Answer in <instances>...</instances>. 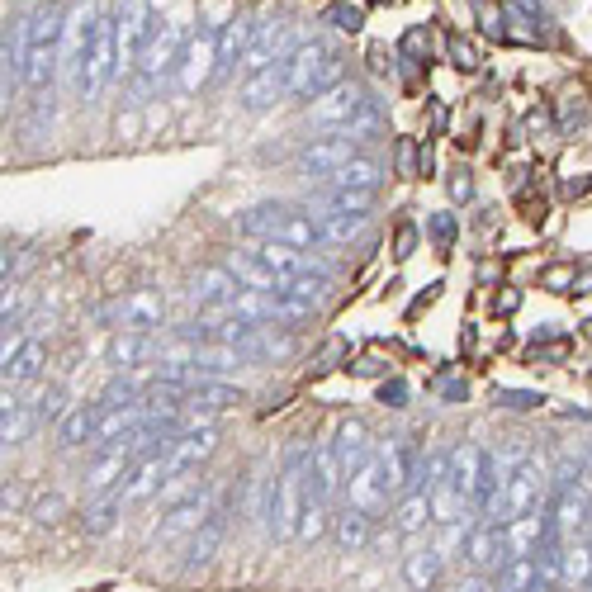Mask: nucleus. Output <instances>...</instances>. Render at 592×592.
<instances>
[{
  "label": "nucleus",
  "mask_w": 592,
  "mask_h": 592,
  "mask_svg": "<svg viewBox=\"0 0 592 592\" xmlns=\"http://www.w3.org/2000/svg\"><path fill=\"white\" fill-rule=\"evenodd\" d=\"M365 57H370V72H375V76H384V72H389V67H394V62H384V57H389V53H384L379 43H370V53H365Z\"/></svg>",
  "instance_id": "obj_49"
},
{
  "label": "nucleus",
  "mask_w": 592,
  "mask_h": 592,
  "mask_svg": "<svg viewBox=\"0 0 592 592\" xmlns=\"http://www.w3.org/2000/svg\"><path fill=\"white\" fill-rule=\"evenodd\" d=\"M237 233L252 237V242H285V247H299L308 256H323L332 242H327L323 223L308 204H285V199H261L247 214L237 218Z\"/></svg>",
  "instance_id": "obj_1"
},
{
  "label": "nucleus",
  "mask_w": 592,
  "mask_h": 592,
  "mask_svg": "<svg viewBox=\"0 0 592 592\" xmlns=\"http://www.w3.org/2000/svg\"><path fill=\"white\" fill-rule=\"evenodd\" d=\"M375 5H398V0H375Z\"/></svg>",
  "instance_id": "obj_54"
},
{
  "label": "nucleus",
  "mask_w": 592,
  "mask_h": 592,
  "mask_svg": "<svg viewBox=\"0 0 592 592\" xmlns=\"http://www.w3.org/2000/svg\"><path fill=\"white\" fill-rule=\"evenodd\" d=\"M237 294H242V285H237V275L228 266H199L195 270V299L209 308V313L223 304H233Z\"/></svg>",
  "instance_id": "obj_27"
},
{
  "label": "nucleus",
  "mask_w": 592,
  "mask_h": 592,
  "mask_svg": "<svg viewBox=\"0 0 592 592\" xmlns=\"http://www.w3.org/2000/svg\"><path fill=\"white\" fill-rule=\"evenodd\" d=\"M233 512H237V493L233 488H223V493L214 498L209 521L185 540V564H180V574H195V569H209V564H214L218 550H223V540H228V531H233Z\"/></svg>",
  "instance_id": "obj_8"
},
{
  "label": "nucleus",
  "mask_w": 592,
  "mask_h": 592,
  "mask_svg": "<svg viewBox=\"0 0 592 592\" xmlns=\"http://www.w3.org/2000/svg\"><path fill=\"white\" fill-rule=\"evenodd\" d=\"M114 15H119V76L138 72L147 38L157 29V10H152V0H124Z\"/></svg>",
  "instance_id": "obj_13"
},
{
  "label": "nucleus",
  "mask_w": 592,
  "mask_h": 592,
  "mask_svg": "<svg viewBox=\"0 0 592 592\" xmlns=\"http://www.w3.org/2000/svg\"><path fill=\"white\" fill-rule=\"evenodd\" d=\"M583 337H588V341H592V323H583Z\"/></svg>",
  "instance_id": "obj_53"
},
{
  "label": "nucleus",
  "mask_w": 592,
  "mask_h": 592,
  "mask_svg": "<svg viewBox=\"0 0 592 592\" xmlns=\"http://www.w3.org/2000/svg\"><path fill=\"white\" fill-rule=\"evenodd\" d=\"M441 128H446V105L431 100V133H441Z\"/></svg>",
  "instance_id": "obj_52"
},
{
  "label": "nucleus",
  "mask_w": 592,
  "mask_h": 592,
  "mask_svg": "<svg viewBox=\"0 0 592 592\" xmlns=\"http://www.w3.org/2000/svg\"><path fill=\"white\" fill-rule=\"evenodd\" d=\"M436 592H498V588H493V574H474L469 569L465 578H455V583H446V588H436Z\"/></svg>",
  "instance_id": "obj_43"
},
{
  "label": "nucleus",
  "mask_w": 592,
  "mask_h": 592,
  "mask_svg": "<svg viewBox=\"0 0 592 592\" xmlns=\"http://www.w3.org/2000/svg\"><path fill=\"white\" fill-rule=\"evenodd\" d=\"M403 498V479H398V460H394V436L389 441H379L375 455H370V465L360 469L356 479H346V503L360 507V512H370L379 517L389 503Z\"/></svg>",
  "instance_id": "obj_3"
},
{
  "label": "nucleus",
  "mask_w": 592,
  "mask_h": 592,
  "mask_svg": "<svg viewBox=\"0 0 592 592\" xmlns=\"http://www.w3.org/2000/svg\"><path fill=\"white\" fill-rule=\"evenodd\" d=\"M375 431L365 427L360 417H341L337 431H332V450H337V460H341V474L346 479H356L360 469L370 465V455H375Z\"/></svg>",
  "instance_id": "obj_19"
},
{
  "label": "nucleus",
  "mask_w": 592,
  "mask_h": 592,
  "mask_svg": "<svg viewBox=\"0 0 592 592\" xmlns=\"http://www.w3.org/2000/svg\"><path fill=\"white\" fill-rule=\"evenodd\" d=\"M379 403H384V408H394V413H403V408H408V384H403V379H384V384H379Z\"/></svg>",
  "instance_id": "obj_41"
},
{
  "label": "nucleus",
  "mask_w": 592,
  "mask_h": 592,
  "mask_svg": "<svg viewBox=\"0 0 592 592\" xmlns=\"http://www.w3.org/2000/svg\"><path fill=\"white\" fill-rule=\"evenodd\" d=\"M114 76H119V15L105 10L100 24H95V38H90V53H86V72H81V100H95V95H105L114 86Z\"/></svg>",
  "instance_id": "obj_7"
},
{
  "label": "nucleus",
  "mask_w": 592,
  "mask_h": 592,
  "mask_svg": "<svg viewBox=\"0 0 592 592\" xmlns=\"http://www.w3.org/2000/svg\"><path fill=\"white\" fill-rule=\"evenodd\" d=\"M370 105H375V95H370L365 81H341L337 90H327L323 100H313V105H308V124L337 133V128H346L351 119H360Z\"/></svg>",
  "instance_id": "obj_11"
},
{
  "label": "nucleus",
  "mask_w": 592,
  "mask_h": 592,
  "mask_svg": "<svg viewBox=\"0 0 592 592\" xmlns=\"http://www.w3.org/2000/svg\"><path fill=\"white\" fill-rule=\"evenodd\" d=\"M446 559L436 555V545H413L408 555H403V583L413 592H436V588H446Z\"/></svg>",
  "instance_id": "obj_22"
},
{
  "label": "nucleus",
  "mask_w": 592,
  "mask_h": 592,
  "mask_svg": "<svg viewBox=\"0 0 592 592\" xmlns=\"http://www.w3.org/2000/svg\"><path fill=\"white\" fill-rule=\"evenodd\" d=\"M252 29H256L252 15H228L223 38H218V76H214V86H223V81L233 76V67H242V57H247V48H252Z\"/></svg>",
  "instance_id": "obj_23"
},
{
  "label": "nucleus",
  "mask_w": 592,
  "mask_h": 592,
  "mask_svg": "<svg viewBox=\"0 0 592 592\" xmlns=\"http://www.w3.org/2000/svg\"><path fill=\"white\" fill-rule=\"evenodd\" d=\"M479 19H484V34L488 38H507V29H503V15H498V5H479Z\"/></svg>",
  "instance_id": "obj_47"
},
{
  "label": "nucleus",
  "mask_w": 592,
  "mask_h": 592,
  "mask_svg": "<svg viewBox=\"0 0 592 592\" xmlns=\"http://www.w3.org/2000/svg\"><path fill=\"white\" fill-rule=\"evenodd\" d=\"M100 5L95 0H81L72 15H67V34H62V81L72 90H81V72H86V53L90 38H95V24H100Z\"/></svg>",
  "instance_id": "obj_9"
},
{
  "label": "nucleus",
  "mask_w": 592,
  "mask_h": 592,
  "mask_svg": "<svg viewBox=\"0 0 592 592\" xmlns=\"http://www.w3.org/2000/svg\"><path fill=\"white\" fill-rule=\"evenodd\" d=\"M384 176H389V171H384V162H375V157H365V152H360L356 162L341 166L337 176L327 180V190H365V195H379Z\"/></svg>",
  "instance_id": "obj_29"
},
{
  "label": "nucleus",
  "mask_w": 592,
  "mask_h": 592,
  "mask_svg": "<svg viewBox=\"0 0 592 592\" xmlns=\"http://www.w3.org/2000/svg\"><path fill=\"white\" fill-rule=\"evenodd\" d=\"M223 24L228 19H214V15H204L199 19V29L190 34V43H185V53H180L176 62V90L180 95H199L204 86H214V76H218V38H223Z\"/></svg>",
  "instance_id": "obj_4"
},
{
  "label": "nucleus",
  "mask_w": 592,
  "mask_h": 592,
  "mask_svg": "<svg viewBox=\"0 0 592 592\" xmlns=\"http://www.w3.org/2000/svg\"><path fill=\"white\" fill-rule=\"evenodd\" d=\"M545 503H550V474H545V465H540L536 455H526L503 479V493H498V503H493V521L531 517V512H540Z\"/></svg>",
  "instance_id": "obj_5"
},
{
  "label": "nucleus",
  "mask_w": 592,
  "mask_h": 592,
  "mask_svg": "<svg viewBox=\"0 0 592 592\" xmlns=\"http://www.w3.org/2000/svg\"><path fill=\"white\" fill-rule=\"evenodd\" d=\"M512 550H507V521H493V517H479L469 526V540H465V564L474 574H498Z\"/></svg>",
  "instance_id": "obj_15"
},
{
  "label": "nucleus",
  "mask_w": 592,
  "mask_h": 592,
  "mask_svg": "<svg viewBox=\"0 0 592 592\" xmlns=\"http://www.w3.org/2000/svg\"><path fill=\"white\" fill-rule=\"evenodd\" d=\"M119 512H124V498H119V493H100V498H90L86 512H81V531H86V536H109V531L119 526Z\"/></svg>",
  "instance_id": "obj_31"
},
{
  "label": "nucleus",
  "mask_w": 592,
  "mask_h": 592,
  "mask_svg": "<svg viewBox=\"0 0 592 592\" xmlns=\"http://www.w3.org/2000/svg\"><path fill=\"white\" fill-rule=\"evenodd\" d=\"M214 488H204V493H195V498H180V503H171L162 512V521L152 526V536H147V545L157 550V545H176V540H190L209 521V512H214Z\"/></svg>",
  "instance_id": "obj_12"
},
{
  "label": "nucleus",
  "mask_w": 592,
  "mask_h": 592,
  "mask_svg": "<svg viewBox=\"0 0 592 592\" xmlns=\"http://www.w3.org/2000/svg\"><path fill=\"white\" fill-rule=\"evenodd\" d=\"M540 285L550 289V294H569V289L578 285V266H569V261H559V266H545V270H540Z\"/></svg>",
  "instance_id": "obj_38"
},
{
  "label": "nucleus",
  "mask_w": 592,
  "mask_h": 592,
  "mask_svg": "<svg viewBox=\"0 0 592 592\" xmlns=\"http://www.w3.org/2000/svg\"><path fill=\"white\" fill-rule=\"evenodd\" d=\"M517 304H521L517 289H498V294H493V313H517Z\"/></svg>",
  "instance_id": "obj_48"
},
{
  "label": "nucleus",
  "mask_w": 592,
  "mask_h": 592,
  "mask_svg": "<svg viewBox=\"0 0 592 592\" xmlns=\"http://www.w3.org/2000/svg\"><path fill=\"white\" fill-rule=\"evenodd\" d=\"M375 536V517L370 512H360V507H337V517H332V545H337L341 555H360L365 545Z\"/></svg>",
  "instance_id": "obj_25"
},
{
  "label": "nucleus",
  "mask_w": 592,
  "mask_h": 592,
  "mask_svg": "<svg viewBox=\"0 0 592 592\" xmlns=\"http://www.w3.org/2000/svg\"><path fill=\"white\" fill-rule=\"evenodd\" d=\"M394 166H398V176H408V180H422V143H417V138H398Z\"/></svg>",
  "instance_id": "obj_36"
},
{
  "label": "nucleus",
  "mask_w": 592,
  "mask_h": 592,
  "mask_svg": "<svg viewBox=\"0 0 592 592\" xmlns=\"http://www.w3.org/2000/svg\"><path fill=\"white\" fill-rule=\"evenodd\" d=\"M403 57L408 62H427V29H408L403 34Z\"/></svg>",
  "instance_id": "obj_46"
},
{
  "label": "nucleus",
  "mask_w": 592,
  "mask_h": 592,
  "mask_svg": "<svg viewBox=\"0 0 592 592\" xmlns=\"http://www.w3.org/2000/svg\"><path fill=\"white\" fill-rule=\"evenodd\" d=\"M427 233H431V242H436V252L450 256V252H455V233H460V218H455V214H431V218H427Z\"/></svg>",
  "instance_id": "obj_34"
},
{
  "label": "nucleus",
  "mask_w": 592,
  "mask_h": 592,
  "mask_svg": "<svg viewBox=\"0 0 592 592\" xmlns=\"http://www.w3.org/2000/svg\"><path fill=\"white\" fill-rule=\"evenodd\" d=\"M105 318H114L119 332H152V327H162L166 318L162 289H133V294H124L119 304L109 308Z\"/></svg>",
  "instance_id": "obj_18"
},
{
  "label": "nucleus",
  "mask_w": 592,
  "mask_h": 592,
  "mask_svg": "<svg viewBox=\"0 0 592 592\" xmlns=\"http://www.w3.org/2000/svg\"><path fill=\"white\" fill-rule=\"evenodd\" d=\"M526 128H531V133H545V128H550V114H545V109H531Z\"/></svg>",
  "instance_id": "obj_51"
},
{
  "label": "nucleus",
  "mask_w": 592,
  "mask_h": 592,
  "mask_svg": "<svg viewBox=\"0 0 592 592\" xmlns=\"http://www.w3.org/2000/svg\"><path fill=\"white\" fill-rule=\"evenodd\" d=\"M185 43H190L185 19L180 15L157 19V29H152V38H147V48H143V62H138V76H143V81H162V76H171L180 53H185Z\"/></svg>",
  "instance_id": "obj_10"
},
{
  "label": "nucleus",
  "mask_w": 592,
  "mask_h": 592,
  "mask_svg": "<svg viewBox=\"0 0 592 592\" xmlns=\"http://www.w3.org/2000/svg\"><path fill=\"white\" fill-rule=\"evenodd\" d=\"M214 450H218V427H214V422H190V427H185L176 441L166 446V469H171V479L199 469V460H209Z\"/></svg>",
  "instance_id": "obj_17"
},
{
  "label": "nucleus",
  "mask_w": 592,
  "mask_h": 592,
  "mask_svg": "<svg viewBox=\"0 0 592 592\" xmlns=\"http://www.w3.org/2000/svg\"><path fill=\"white\" fill-rule=\"evenodd\" d=\"M360 157V143H351V138H341V133H327V138H318V143H308L299 157H294V171L308 180H332L341 171V166H351Z\"/></svg>",
  "instance_id": "obj_14"
},
{
  "label": "nucleus",
  "mask_w": 592,
  "mask_h": 592,
  "mask_svg": "<svg viewBox=\"0 0 592 592\" xmlns=\"http://www.w3.org/2000/svg\"><path fill=\"white\" fill-rule=\"evenodd\" d=\"M592 583V540L578 536V540H564V588H588Z\"/></svg>",
  "instance_id": "obj_32"
},
{
  "label": "nucleus",
  "mask_w": 592,
  "mask_h": 592,
  "mask_svg": "<svg viewBox=\"0 0 592 592\" xmlns=\"http://www.w3.org/2000/svg\"><path fill=\"white\" fill-rule=\"evenodd\" d=\"M436 289H441V280H436V285H427V294H417L413 308H408V318H417V313H422V308H427L431 299H436Z\"/></svg>",
  "instance_id": "obj_50"
},
{
  "label": "nucleus",
  "mask_w": 592,
  "mask_h": 592,
  "mask_svg": "<svg viewBox=\"0 0 592 592\" xmlns=\"http://www.w3.org/2000/svg\"><path fill=\"white\" fill-rule=\"evenodd\" d=\"M446 57H450V67H455V72H479V48H474L469 38L450 34L446 38Z\"/></svg>",
  "instance_id": "obj_35"
},
{
  "label": "nucleus",
  "mask_w": 592,
  "mask_h": 592,
  "mask_svg": "<svg viewBox=\"0 0 592 592\" xmlns=\"http://www.w3.org/2000/svg\"><path fill=\"white\" fill-rule=\"evenodd\" d=\"M100 413H105V403H76V408H67V417L57 422V446H62V450L95 446V427H100Z\"/></svg>",
  "instance_id": "obj_26"
},
{
  "label": "nucleus",
  "mask_w": 592,
  "mask_h": 592,
  "mask_svg": "<svg viewBox=\"0 0 592 592\" xmlns=\"http://www.w3.org/2000/svg\"><path fill=\"white\" fill-rule=\"evenodd\" d=\"M294 48H299V43H294ZM294 48H289V24L285 19L266 15V19H256L252 48H247V57H242V67H247V76H252V72H261V67H270V62H285Z\"/></svg>",
  "instance_id": "obj_20"
},
{
  "label": "nucleus",
  "mask_w": 592,
  "mask_h": 592,
  "mask_svg": "<svg viewBox=\"0 0 592 592\" xmlns=\"http://www.w3.org/2000/svg\"><path fill=\"white\" fill-rule=\"evenodd\" d=\"M62 34H67V15L62 10H38L29 19V67H24V86L43 90L57 76V62H62Z\"/></svg>",
  "instance_id": "obj_6"
},
{
  "label": "nucleus",
  "mask_w": 592,
  "mask_h": 592,
  "mask_svg": "<svg viewBox=\"0 0 592 592\" xmlns=\"http://www.w3.org/2000/svg\"><path fill=\"white\" fill-rule=\"evenodd\" d=\"M285 95H289V57L247 76V81L237 86V105L247 109V114H266V109H275Z\"/></svg>",
  "instance_id": "obj_16"
},
{
  "label": "nucleus",
  "mask_w": 592,
  "mask_h": 592,
  "mask_svg": "<svg viewBox=\"0 0 592 592\" xmlns=\"http://www.w3.org/2000/svg\"><path fill=\"white\" fill-rule=\"evenodd\" d=\"M337 133H341V138H351V143H360V147H365V143H375L379 133H384V114H379V100H375L370 109H365L360 119H351L346 128H337Z\"/></svg>",
  "instance_id": "obj_33"
},
{
  "label": "nucleus",
  "mask_w": 592,
  "mask_h": 592,
  "mask_svg": "<svg viewBox=\"0 0 592 592\" xmlns=\"http://www.w3.org/2000/svg\"><path fill=\"white\" fill-rule=\"evenodd\" d=\"M351 375H360V379H389V360H379V356H360L356 365H346Z\"/></svg>",
  "instance_id": "obj_45"
},
{
  "label": "nucleus",
  "mask_w": 592,
  "mask_h": 592,
  "mask_svg": "<svg viewBox=\"0 0 592 592\" xmlns=\"http://www.w3.org/2000/svg\"><path fill=\"white\" fill-rule=\"evenodd\" d=\"M157 346H162V341H152L147 332H119V337L105 346V360L114 370H138L143 360H157Z\"/></svg>",
  "instance_id": "obj_28"
},
{
  "label": "nucleus",
  "mask_w": 592,
  "mask_h": 592,
  "mask_svg": "<svg viewBox=\"0 0 592 592\" xmlns=\"http://www.w3.org/2000/svg\"><path fill=\"white\" fill-rule=\"evenodd\" d=\"M446 190L455 204H469V199H474V171H469V166H455L446 176Z\"/></svg>",
  "instance_id": "obj_40"
},
{
  "label": "nucleus",
  "mask_w": 592,
  "mask_h": 592,
  "mask_svg": "<svg viewBox=\"0 0 592 592\" xmlns=\"http://www.w3.org/2000/svg\"><path fill=\"white\" fill-rule=\"evenodd\" d=\"M341 81H346V57L327 38H308L289 53V95L294 100H323Z\"/></svg>",
  "instance_id": "obj_2"
},
{
  "label": "nucleus",
  "mask_w": 592,
  "mask_h": 592,
  "mask_svg": "<svg viewBox=\"0 0 592 592\" xmlns=\"http://www.w3.org/2000/svg\"><path fill=\"white\" fill-rule=\"evenodd\" d=\"M323 19H332L341 34H360V24H365V15H360L356 5H337V10H327Z\"/></svg>",
  "instance_id": "obj_44"
},
{
  "label": "nucleus",
  "mask_w": 592,
  "mask_h": 592,
  "mask_svg": "<svg viewBox=\"0 0 592 592\" xmlns=\"http://www.w3.org/2000/svg\"><path fill=\"white\" fill-rule=\"evenodd\" d=\"M417 242H422L417 223H398L394 228V261H408V256L417 252Z\"/></svg>",
  "instance_id": "obj_42"
},
{
  "label": "nucleus",
  "mask_w": 592,
  "mask_h": 592,
  "mask_svg": "<svg viewBox=\"0 0 592 592\" xmlns=\"http://www.w3.org/2000/svg\"><path fill=\"white\" fill-rule=\"evenodd\" d=\"M29 517H34L38 526H57V521L67 517V498H62V493H43V498L29 503Z\"/></svg>",
  "instance_id": "obj_37"
},
{
  "label": "nucleus",
  "mask_w": 592,
  "mask_h": 592,
  "mask_svg": "<svg viewBox=\"0 0 592 592\" xmlns=\"http://www.w3.org/2000/svg\"><path fill=\"white\" fill-rule=\"evenodd\" d=\"M427 526H436V521H431V493H422V488L403 493L394 503V531L413 540V536H422Z\"/></svg>",
  "instance_id": "obj_30"
},
{
  "label": "nucleus",
  "mask_w": 592,
  "mask_h": 592,
  "mask_svg": "<svg viewBox=\"0 0 592 592\" xmlns=\"http://www.w3.org/2000/svg\"><path fill=\"white\" fill-rule=\"evenodd\" d=\"M540 403H545V394H536V389H498V408H512V413H531Z\"/></svg>",
  "instance_id": "obj_39"
},
{
  "label": "nucleus",
  "mask_w": 592,
  "mask_h": 592,
  "mask_svg": "<svg viewBox=\"0 0 592 592\" xmlns=\"http://www.w3.org/2000/svg\"><path fill=\"white\" fill-rule=\"evenodd\" d=\"M341 484H346V474H341V460H337V450H332V441L308 450V493L323 498V503H337Z\"/></svg>",
  "instance_id": "obj_24"
},
{
  "label": "nucleus",
  "mask_w": 592,
  "mask_h": 592,
  "mask_svg": "<svg viewBox=\"0 0 592 592\" xmlns=\"http://www.w3.org/2000/svg\"><path fill=\"white\" fill-rule=\"evenodd\" d=\"M48 365V346L38 337H5V389H24L29 379H38V370Z\"/></svg>",
  "instance_id": "obj_21"
}]
</instances>
